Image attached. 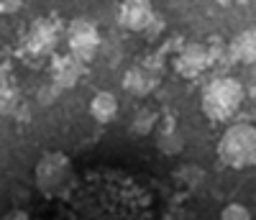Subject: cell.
<instances>
[{
    "label": "cell",
    "mask_w": 256,
    "mask_h": 220,
    "mask_svg": "<svg viewBox=\"0 0 256 220\" xmlns=\"http://www.w3.org/2000/svg\"><path fill=\"white\" fill-rule=\"evenodd\" d=\"M154 126H156V113H154L152 108H141L138 113L134 116V120H131V134L148 136L154 130Z\"/></svg>",
    "instance_id": "cell-14"
},
{
    "label": "cell",
    "mask_w": 256,
    "mask_h": 220,
    "mask_svg": "<svg viewBox=\"0 0 256 220\" xmlns=\"http://www.w3.org/2000/svg\"><path fill=\"white\" fill-rule=\"evenodd\" d=\"M36 190L46 197V200H62L74 184V169L67 154L49 151L38 159L34 169Z\"/></svg>",
    "instance_id": "cell-2"
},
{
    "label": "cell",
    "mask_w": 256,
    "mask_h": 220,
    "mask_svg": "<svg viewBox=\"0 0 256 220\" xmlns=\"http://www.w3.org/2000/svg\"><path fill=\"white\" fill-rule=\"evenodd\" d=\"M210 67V52L202 44H187L174 56V72L182 77H200Z\"/></svg>",
    "instance_id": "cell-6"
},
{
    "label": "cell",
    "mask_w": 256,
    "mask_h": 220,
    "mask_svg": "<svg viewBox=\"0 0 256 220\" xmlns=\"http://www.w3.org/2000/svg\"><path fill=\"white\" fill-rule=\"evenodd\" d=\"M177 180L184 182L187 187H200L205 182V169L198 166V164H182L177 169Z\"/></svg>",
    "instance_id": "cell-15"
},
{
    "label": "cell",
    "mask_w": 256,
    "mask_h": 220,
    "mask_svg": "<svg viewBox=\"0 0 256 220\" xmlns=\"http://www.w3.org/2000/svg\"><path fill=\"white\" fill-rule=\"evenodd\" d=\"M156 148L162 154H166V156H177V154H182V148H184V138H182L180 130L166 128V130H162L159 138H156Z\"/></svg>",
    "instance_id": "cell-13"
},
{
    "label": "cell",
    "mask_w": 256,
    "mask_h": 220,
    "mask_svg": "<svg viewBox=\"0 0 256 220\" xmlns=\"http://www.w3.org/2000/svg\"><path fill=\"white\" fill-rule=\"evenodd\" d=\"M244 102V84L236 77H216L202 90V113L210 120H228L236 116V110Z\"/></svg>",
    "instance_id": "cell-3"
},
{
    "label": "cell",
    "mask_w": 256,
    "mask_h": 220,
    "mask_svg": "<svg viewBox=\"0 0 256 220\" xmlns=\"http://www.w3.org/2000/svg\"><path fill=\"white\" fill-rule=\"evenodd\" d=\"M67 44H70V54L74 59H80L82 64L90 62L98 54V46H100L98 26L88 18H74L67 28Z\"/></svg>",
    "instance_id": "cell-5"
},
{
    "label": "cell",
    "mask_w": 256,
    "mask_h": 220,
    "mask_svg": "<svg viewBox=\"0 0 256 220\" xmlns=\"http://www.w3.org/2000/svg\"><path fill=\"white\" fill-rule=\"evenodd\" d=\"M218 159L223 166L246 169L256 164V128L251 123L230 126L218 141Z\"/></svg>",
    "instance_id": "cell-4"
},
{
    "label": "cell",
    "mask_w": 256,
    "mask_h": 220,
    "mask_svg": "<svg viewBox=\"0 0 256 220\" xmlns=\"http://www.w3.org/2000/svg\"><path fill=\"white\" fill-rule=\"evenodd\" d=\"M156 82H159V74L154 70L144 67V64H136V67L126 70V74H123V90L136 95V98H146L156 87Z\"/></svg>",
    "instance_id": "cell-9"
},
{
    "label": "cell",
    "mask_w": 256,
    "mask_h": 220,
    "mask_svg": "<svg viewBox=\"0 0 256 220\" xmlns=\"http://www.w3.org/2000/svg\"><path fill=\"white\" fill-rule=\"evenodd\" d=\"M90 116L98 123H110L118 116V100L113 92H98L90 100Z\"/></svg>",
    "instance_id": "cell-12"
},
{
    "label": "cell",
    "mask_w": 256,
    "mask_h": 220,
    "mask_svg": "<svg viewBox=\"0 0 256 220\" xmlns=\"http://www.w3.org/2000/svg\"><path fill=\"white\" fill-rule=\"evenodd\" d=\"M220 3H230V0H220Z\"/></svg>",
    "instance_id": "cell-20"
},
{
    "label": "cell",
    "mask_w": 256,
    "mask_h": 220,
    "mask_svg": "<svg viewBox=\"0 0 256 220\" xmlns=\"http://www.w3.org/2000/svg\"><path fill=\"white\" fill-rule=\"evenodd\" d=\"M54 220H152V197L123 172H90L59 200Z\"/></svg>",
    "instance_id": "cell-1"
},
{
    "label": "cell",
    "mask_w": 256,
    "mask_h": 220,
    "mask_svg": "<svg viewBox=\"0 0 256 220\" xmlns=\"http://www.w3.org/2000/svg\"><path fill=\"white\" fill-rule=\"evenodd\" d=\"M82 77V62L70 56H56L52 62V82L59 87V90H70L74 87Z\"/></svg>",
    "instance_id": "cell-10"
},
{
    "label": "cell",
    "mask_w": 256,
    "mask_h": 220,
    "mask_svg": "<svg viewBox=\"0 0 256 220\" xmlns=\"http://www.w3.org/2000/svg\"><path fill=\"white\" fill-rule=\"evenodd\" d=\"M220 220H254L251 218V210L241 202H230L220 210Z\"/></svg>",
    "instance_id": "cell-16"
},
{
    "label": "cell",
    "mask_w": 256,
    "mask_h": 220,
    "mask_svg": "<svg viewBox=\"0 0 256 220\" xmlns=\"http://www.w3.org/2000/svg\"><path fill=\"white\" fill-rule=\"evenodd\" d=\"M3 220H31V215H28L26 210H20V208H16V210L6 212V218H3Z\"/></svg>",
    "instance_id": "cell-19"
},
{
    "label": "cell",
    "mask_w": 256,
    "mask_h": 220,
    "mask_svg": "<svg viewBox=\"0 0 256 220\" xmlns=\"http://www.w3.org/2000/svg\"><path fill=\"white\" fill-rule=\"evenodd\" d=\"M230 56L241 64H256V28H246L230 41Z\"/></svg>",
    "instance_id": "cell-11"
},
{
    "label": "cell",
    "mask_w": 256,
    "mask_h": 220,
    "mask_svg": "<svg viewBox=\"0 0 256 220\" xmlns=\"http://www.w3.org/2000/svg\"><path fill=\"white\" fill-rule=\"evenodd\" d=\"M154 18L156 16L148 0H123L118 6V24L128 31H146Z\"/></svg>",
    "instance_id": "cell-7"
},
{
    "label": "cell",
    "mask_w": 256,
    "mask_h": 220,
    "mask_svg": "<svg viewBox=\"0 0 256 220\" xmlns=\"http://www.w3.org/2000/svg\"><path fill=\"white\" fill-rule=\"evenodd\" d=\"M26 46L34 56H46L54 52L56 46V26L52 24L49 18H38L34 20V26L28 31V38H26Z\"/></svg>",
    "instance_id": "cell-8"
},
{
    "label": "cell",
    "mask_w": 256,
    "mask_h": 220,
    "mask_svg": "<svg viewBox=\"0 0 256 220\" xmlns=\"http://www.w3.org/2000/svg\"><path fill=\"white\" fill-rule=\"evenodd\" d=\"M56 95H59V87H56L54 82H49V84L41 87L36 98H38V102H41V105H52V102L56 100Z\"/></svg>",
    "instance_id": "cell-17"
},
{
    "label": "cell",
    "mask_w": 256,
    "mask_h": 220,
    "mask_svg": "<svg viewBox=\"0 0 256 220\" xmlns=\"http://www.w3.org/2000/svg\"><path fill=\"white\" fill-rule=\"evenodd\" d=\"M24 8V0H0V13L3 16H13Z\"/></svg>",
    "instance_id": "cell-18"
}]
</instances>
